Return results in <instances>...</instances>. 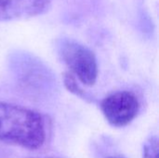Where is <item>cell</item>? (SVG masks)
<instances>
[{"label":"cell","mask_w":159,"mask_h":158,"mask_svg":"<svg viewBox=\"0 0 159 158\" xmlns=\"http://www.w3.org/2000/svg\"><path fill=\"white\" fill-rule=\"evenodd\" d=\"M101 110L106 121L115 128L129 125L140 112V102L131 91H116L105 97L101 102Z\"/></svg>","instance_id":"cell-3"},{"label":"cell","mask_w":159,"mask_h":158,"mask_svg":"<svg viewBox=\"0 0 159 158\" xmlns=\"http://www.w3.org/2000/svg\"><path fill=\"white\" fill-rule=\"evenodd\" d=\"M48 120L22 105L0 102V142L35 151L48 142Z\"/></svg>","instance_id":"cell-1"},{"label":"cell","mask_w":159,"mask_h":158,"mask_svg":"<svg viewBox=\"0 0 159 158\" xmlns=\"http://www.w3.org/2000/svg\"><path fill=\"white\" fill-rule=\"evenodd\" d=\"M50 5L51 0H0V22L41 15Z\"/></svg>","instance_id":"cell-4"},{"label":"cell","mask_w":159,"mask_h":158,"mask_svg":"<svg viewBox=\"0 0 159 158\" xmlns=\"http://www.w3.org/2000/svg\"><path fill=\"white\" fill-rule=\"evenodd\" d=\"M158 140L157 137L150 138L143 146V158H158Z\"/></svg>","instance_id":"cell-5"},{"label":"cell","mask_w":159,"mask_h":158,"mask_svg":"<svg viewBox=\"0 0 159 158\" xmlns=\"http://www.w3.org/2000/svg\"><path fill=\"white\" fill-rule=\"evenodd\" d=\"M109 158H118V157H109Z\"/></svg>","instance_id":"cell-7"},{"label":"cell","mask_w":159,"mask_h":158,"mask_svg":"<svg viewBox=\"0 0 159 158\" xmlns=\"http://www.w3.org/2000/svg\"><path fill=\"white\" fill-rule=\"evenodd\" d=\"M59 53L69 73L81 84L87 87L95 85L98 78V63L95 54L86 46L64 39L59 47Z\"/></svg>","instance_id":"cell-2"},{"label":"cell","mask_w":159,"mask_h":158,"mask_svg":"<svg viewBox=\"0 0 159 158\" xmlns=\"http://www.w3.org/2000/svg\"><path fill=\"white\" fill-rule=\"evenodd\" d=\"M33 158H54V157H48V156H47V157H33Z\"/></svg>","instance_id":"cell-6"}]
</instances>
